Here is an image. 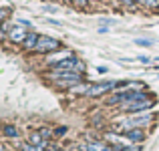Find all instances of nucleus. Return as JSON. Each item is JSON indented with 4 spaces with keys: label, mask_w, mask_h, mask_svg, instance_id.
Listing matches in <instances>:
<instances>
[{
    "label": "nucleus",
    "mask_w": 159,
    "mask_h": 151,
    "mask_svg": "<svg viewBox=\"0 0 159 151\" xmlns=\"http://www.w3.org/2000/svg\"><path fill=\"white\" fill-rule=\"evenodd\" d=\"M48 79L54 81V85L61 89H70V87L83 83V73H75V71H61V69H51Z\"/></svg>",
    "instance_id": "1"
},
{
    "label": "nucleus",
    "mask_w": 159,
    "mask_h": 151,
    "mask_svg": "<svg viewBox=\"0 0 159 151\" xmlns=\"http://www.w3.org/2000/svg\"><path fill=\"white\" fill-rule=\"evenodd\" d=\"M121 113H143V111H149V109L155 107V99L149 97V99H143V101H123L121 105H117Z\"/></svg>",
    "instance_id": "2"
},
{
    "label": "nucleus",
    "mask_w": 159,
    "mask_h": 151,
    "mask_svg": "<svg viewBox=\"0 0 159 151\" xmlns=\"http://www.w3.org/2000/svg\"><path fill=\"white\" fill-rule=\"evenodd\" d=\"M61 48H62V44H61V40H58V39L40 34L39 36V43H36V47H34V53L51 54V53H57V50H61Z\"/></svg>",
    "instance_id": "3"
},
{
    "label": "nucleus",
    "mask_w": 159,
    "mask_h": 151,
    "mask_svg": "<svg viewBox=\"0 0 159 151\" xmlns=\"http://www.w3.org/2000/svg\"><path fill=\"white\" fill-rule=\"evenodd\" d=\"M51 69H61V71H75V73H85V62L77 57H70V58H65L61 61L58 65L51 66Z\"/></svg>",
    "instance_id": "4"
},
{
    "label": "nucleus",
    "mask_w": 159,
    "mask_h": 151,
    "mask_svg": "<svg viewBox=\"0 0 159 151\" xmlns=\"http://www.w3.org/2000/svg\"><path fill=\"white\" fill-rule=\"evenodd\" d=\"M111 89H117V83L115 81H103V83H97V85H91L87 97H101V95L109 93Z\"/></svg>",
    "instance_id": "5"
},
{
    "label": "nucleus",
    "mask_w": 159,
    "mask_h": 151,
    "mask_svg": "<svg viewBox=\"0 0 159 151\" xmlns=\"http://www.w3.org/2000/svg\"><path fill=\"white\" fill-rule=\"evenodd\" d=\"M28 28H24V26H20V24H14L12 26V30L8 32V40H10L12 44H22L24 43V39L28 36Z\"/></svg>",
    "instance_id": "6"
},
{
    "label": "nucleus",
    "mask_w": 159,
    "mask_h": 151,
    "mask_svg": "<svg viewBox=\"0 0 159 151\" xmlns=\"http://www.w3.org/2000/svg\"><path fill=\"white\" fill-rule=\"evenodd\" d=\"M125 135L129 137L131 141H135V143H143L145 141V131L141 127H131V129H125Z\"/></svg>",
    "instance_id": "7"
},
{
    "label": "nucleus",
    "mask_w": 159,
    "mask_h": 151,
    "mask_svg": "<svg viewBox=\"0 0 159 151\" xmlns=\"http://www.w3.org/2000/svg\"><path fill=\"white\" fill-rule=\"evenodd\" d=\"M70 57H75L70 50H62V48H61V50H57V54H54V57H48V65L54 66V65H58L61 61H65V58H70Z\"/></svg>",
    "instance_id": "8"
},
{
    "label": "nucleus",
    "mask_w": 159,
    "mask_h": 151,
    "mask_svg": "<svg viewBox=\"0 0 159 151\" xmlns=\"http://www.w3.org/2000/svg\"><path fill=\"white\" fill-rule=\"evenodd\" d=\"M39 32H34V30H30L28 32V36L24 39V43H22V48L24 50H34V47H36V43H39Z\"/></svg>",
    "instance_id": "9"
},
{
    "label": "nucleus",
    "mask_w": 159,
    "mask_h": 151,
    "mask_svg": "<svg viewBox=\"0 0 159 151\" xmlns=\"http://www.w3.org/2000/svg\"><path fill=\"white\" fill-rule=\"evenodd\" d=\"M18 127H16V125H4L2 127V135L4 137H8V139H16V137H18Z\"/></svg>",
    "instance_id": "10"
},
{
    "label": "nucleus",
    "mask_w": 159,
    "mask_h": 151,
    "mask_svg": "<svg viewBox=\"0 0 159 151\" xmlns=\"http://www.w3.org/2000/svg\"><path fill=\"white\" fill-rule=\"evenodd\" d=\"M89 89H91V85L89 83H79V85H75V87H70V93H75V95H87L89 93Z\"/></svg>",
    "instance_id": "11"
},
{
    "label": "nucleus",
    "mask_w": 159,
    "mask_h": 151,
    "mask_svg": "<svg viewBox=\"0 0 159 151\" xmlns=\"http://www.w3.org/2000/svg\"><path fill=\"white\" fill-rule=\"evenodd\" d=\"M12 26H14V24H12L10 20H4V22H2V26H0V40L8 39V32L12 30Z\"/></svg>",
    "instance_id": "12"
},
{
    "label": "nucleus",
    "mask_w": 159,
    "mask_h": 151,
    "mask_svg": "<svg viewBox=\"0 0 159 151\" xmlns=\"http://www.w3.org/2000/svg\"><path fill=\"white\" fill-rule=\"evenodd\" d=\"M137 2L147 10H159V0H137Z\"/></svg>",
    "instance_id": "13"
},
{
    "label": "nucleus",
    "mask_w": 159,
    "mask_h": 151,
    "mask_svg": "<svg viewBox=\"0 0 159 151\" xmlns=\"http://www.w3.org/2000/svg\"><path fill=\"white\" fill-rule=\"evenodd\" d=\"M43 141H44V137L40 135V131H32V133H30V137H28V143H32L34 147H36V145H40Z\"/></svg>",
    "instance_id": "14"
},
{
    "label": "nucleus",
    "mask_w": 159,
    "mask_h": 151,
    "mask_svg": "<svg viewBox=\"0 0 159 151\" xmlns=\"http://www.w3.org/2000/svg\"><path fill=\"white\" fill-rule=\"evenodd\" d=\"M135 44H137V47H151L153 40H149V39H137Z\"/></svg>",
    "instance_id": "15"
},
{
    "label": "nucleus",
    "mask_w": 159,
    "mask_h": 151,
    "mask_svg": "<svg viewBox=\"0 0 159 151\" xmlns=\"http://www.w3.org/2000/svg\"><path fill=\"white\" fill-rule=\"evenodd\" d=\"M10 18V8H0V20H8Z\"/></svg>",
    "instance_id": "16"
},
{
    "label": "nucleus",
    "mask_w": 159,
    "mask_h": 151,
    "mask_svg": "<svg viewBox=\"0 0 159 151\" xmlns=\"http://www.w3.org/2000/svg\"><path fill=\"white\" fill-rule=\"evenodd\" d=\"M70 2H73L77 8H87V6H89V2H91V0H70Z\"/></svg>",
    "instance_id": "17"
},
{
    "label": "nucleus",
    "mask_w": 159,
    "mask_h": 151,
    "mask_svg": "<svg viewBox=\"0 0 159 151\" xmlns=\"http://www.w3.org/2000/svg\"><path fill=\"white\" fill-rule=\"evenodd\" d=\"M39 131H40V135H43V137H44V139H48V137H51V135H52V133H54V131H51V129H48V127H40V129H39Z\"/></svg>",
    "instance_id": "18"
},
{
    "label": "nucleus",
    "mask_w": 159,
    "mask_h": 151,
    "mask_svg": "<svg viewBox=\"0 0 159 151\" xmlns=\"http://www.w3.org/2000/svg\"><path fill=\"white\" fill-rule=\"evenodd\" d=\"M66 131H69V129H66L65 125H61V127H57V129H54V135H57V137H61V135H65Z\"/></svg>",
    "instance_id": "19"
},
{
    "label": "nucleus",
    "mask_w": 159,
    "mask_h": 151,
    "mask_svg": "<svg viewBox=\"0 0 159 151\" xmlns=\"http://www.w3.org/2000/svg\"><path fill=\"white\" fill-rule=\"evenodd\" d=\"M16 24H20V26H24V28H30V22H28V20H22V18H20Z\"/></svg>",
    "instance_id": "20"
},
{
    "label": "nucleus",
    "mask_w": 159,
    "mask_h": 151,
    "mask_svg": "<svg viewBox=\"0 0 159 151\" xmlns=\"http://www.w3.org/2000/svg\"><path fill=\"white\" fill-rule=\"evenodd\" d=\"M44 12H57V6H51V4H47V6H44Z\"/></svg>",
    "instance_id": "21"
},
{
    "label": "nucleus",
    "mask_w": 159,
    "mask_h": 151,
    "mask_svg": "<svg viewBox=\"0 0 159 151\" xmlns=\"http://www.w3.org/2000/svg\"><path fill=\"white\" fill-rule=\"evenodd\" d=\"M137 61H141V62H145V65H149V62H151V58H149V57H139Z\"/></svg>",
    "instance_id": "22"
},
{
    "label": "nucleus",
    "mask_w": 159,
    "mask_h": 151,
    "mask_svg": "<svg viewBox=\"0 0 159 151\" xmlns=\"http://www.w3.org/2000/svg\"><path fill=\"white\" fill-rule=\"evenodd\" d=\"M99 32H101V34H105V32H109V28L107 26H101V28H99Z\"/></svg>",
    "instance_id": "23"
},
{
    "label": "nucleus",
    "mask_w": 159,
    "mask_h": 151,
    "mask_svg": "<svg viewBox=\"0 0 159 151\" xmlns=\"http://www.w3.org/2000/svg\"><path fill=\"white\" fill-rule=\"evenodd\" d=\"M113 151H131V149H121V147H113Z\"/></svg>",
    "instance_id": "24"
},
{
    "label": "nucleus",
    "mask_w": 159,
    "mask_h": 151,
    "mask_svg": "<svg viewBox=\"0 0 159 151\" xmlns=\"http://www.w3.org/2000/svg\"><path fill=\"white\" fill-rule=\"evenodd\" d=\"M44 151H57V149H52V147H51V149H44Z\"/></svg>",
    "instance_id": "25"
},
{
    "label": "nucleus",
    "mask_w": 159,
    "mask_h": 151,
    "mask_svg": "<svg viewBox=\"0 0 159 151\" xmlns=\"http://www.w3.org/2000/svg\"><path fill=\"white\" fill-rule=\"evenodd\" d=\"M155 69H157V71H159V65H157V66H155Z\"/></svg>",
    "instance_id": "26"
},
{
    "label": "nucleus",
    "mask_w": 159,
    "mask_h": 151,
    "mask_svg": "<svg viewBox=\"0 0 159 151\" xmlns=\"http://www.w3.org/2000/svg\"><path fill=\"white\" fill-rule=\"evenodd\" d=\"M0 26H2V20H0Z\"/></svg>",
    "instance_id": "27"
},
{
    "label": "nucleus",
    "mask_w": 159,
    "mask_h": 151,
    "mask_svg": "<svg viewBox=\"0 0 159 151\" xmlns=\"http://www.w3.org/2000/svg\"><path fill=\"white\" fill-rule=\"evenodd\" d=\"M99 2H105V0H99Z\"/></svg>",
    "instance_id": "28"
}]
</instances>
